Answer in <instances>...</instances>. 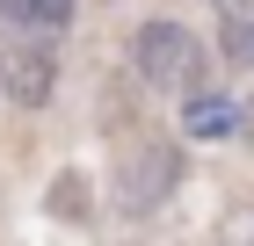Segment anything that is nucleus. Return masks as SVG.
Returning <instances> with one entry per match:
<instances>
[{
	"label": "nucleus",
	"instance_id": "1",
	"mask_svg": "<svg viewBox=\"0 0 254 246\" xmlns=\"http://www.w3.org/2000/svg\"><path fill=\"white\" fill-rule=\"evenodd\" d=\"M131 65L145 87H160V95H196L203 87V44L182 29V22H138V37H131Z\"/></svg>",
	"mask_w": 254,
	"mask_h": 246
},
{
	"label": "nucleus",
	"instance_id": "2",
	"mask_svg": "<svg viewBox=\"0 0 254 246\" xmlns=\"http://www.w3.org/2000/svg\"><path fill=\"white\" fill-rule=\"evenodd\" d=\"M175 181H182V152L167 145V138H138L117 159V210L124 217H153V210L175 196Z\"/></svg>",
	"mask_w": 254,
	"mask_h": 246
},
{
	"label": "nucleus",
	"instance_id": "3",
	"mask_svg": "<svg viewBox=\"0 0 254 246\" xmlns=\"http://www.w3.org/2000/svg\"><path fill=\"white\" fill-rule=\"evenodd\" d=\"M51 87H59V51H51L37 29L0 44V95L15 101V109H44Z\"/></svg>",
	"mask_w": 254,
	"mask_h": 246
},
{
	"label": "nucleus",
	"instance_id": "4",
	"mask_svg": "<svg viewBox=\"0 0 254 246\" xmlns=\"http://www.w3.org/2000/svg\"><path fill=\"white\" fill-rule=\"evenodd\" d=\"M182 131H189V138H233V131H240V101L203 95V87H196L189 109H182Z\"/></svg>",
	"mask_w": 254,
	"mask_h": 246
},
{
	"label": "nucleus",
	"instance_id": "5",
	"mask_svg": "<svg viewBox=\"0 0 254 246\" xmlns=\"http://www.w3.org/2000/svg\"><path fill=\"white\" fill-rule=\"evenodd\" d=\"M218 58L254 65V0H225L218 7Z\"/></svg>",
	"mask_w": 254,
	"mask_h": 246
},
{
	"label": "nucleus",
	"instance_id": "6",
	"mask_svg": "<svg viewBox=\"0 0 254 246\" xmlns=\"http://www.w3.org/2000/svg\"><path fill=\"white\" fill-rule=\"evenodd\" d=\"M0 22L51 37V29H65V22H73V0H0Z\"/></svg>",
	"mask_w": 254,
	"mask_h": 246
},
{
	"label": "nucleus",
	"instance_id": "7",
	"mask_svg": "<svg viewBox=\"0 0 254 246\" xmlns=\"http://www.w3.org/2000/svg\"><path fill=\"white\" fill-rule=\"evenodd\" d=\"M51 210H65V217H80V210H87V196H80V181H65V189H51Z\"/></svg>",
	"mask_w": 254,
	"mask_h": 246
},
{
	"label": "nucleus",
	"instance_id": "8",
	"mask_svg": "<svg viewBox=\"0 0 254 246\" xmlns=\"http://www.w3.org/2000/svg\"><path fill=\"white\" fill-rule=\"evenodd\" d=\"M240 131H247V138H254V116H240Z\"/></svg>",
	"mask_w": 254,
	"mask_h": 246
}]
</instances>
